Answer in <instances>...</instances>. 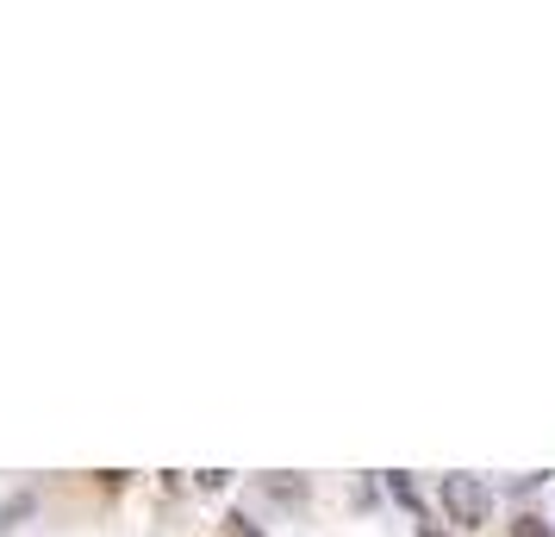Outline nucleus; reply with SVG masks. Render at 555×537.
Here are the masks:
<instances>
[{
  "mask_svg": "<svg viewBox=\"0 0 555 537\" xmlns=\"http://www.w3.org/2000/svg\"><path fill=\"white\" fill-rule=\"evenodd\" d=\"M443 512H450L455 525H487L493 519V487L480 482V475H443Z\"/></svg>",
  "mask_w": 555,
  "mask_h": 537,
  "instance_id": "1",
  "label": "nucleus"
},
{
  "mask_svg": "<svg viewBox=\"0 0 555 537\" xmlns=\"http://www.w3.org/2000/svg\"><path fill=\"white\" fill-rule=\"evenodd\" d=\"M512 537H555V532H550V519H537V512H518V519H512Z\"/></svg>",
  "mask_w": 555,
  "mask_h": 537,
  "instance_id": "2",
  "label": "nucleus"
},
{
  "mask_svg": "<svg viewBox=\"0 0 555 537\" xmlns=\"http://www.w3.org/2000/svg\"><path fill=\"white\" fill-rule=\"evenodd\" d=\"M387 494H393L400 507H418V494H412V482H405V475H387Z\"/></svg>",
  "mask_w": 555,
  "mask_h": 537,
  "instance_id": "3",
  "label": "nucleus"
},
{
  "mask_svg": "<svg viewBox=\"0 0 555 537\" xmlns=\"http://www.w3.org/2000/svg\"><path fill=\"white\" fill-rule=\"evenodd\" d=\"M237 537H262V532H256L250 519H237Z\"/></svg>",
  "mask_w": 555,
  "mask_h": 537,
  "instance_id": "4",
  "label": "nucleus"
},
{
  "mask_svg": "<svg viewBox=\"0 0 555 537\" xmlns=\"http://www.w3.org/2000/svg\"><path fill=\"white\" fill-rule=\"evenodd\" d=\"M425 537H430V532H425Z\"/></svg>",
  "mask_w": 555,
  "mask_h": 537,
  "instance_id": "5",
  "label": "nucleus"
}]
</instances>
